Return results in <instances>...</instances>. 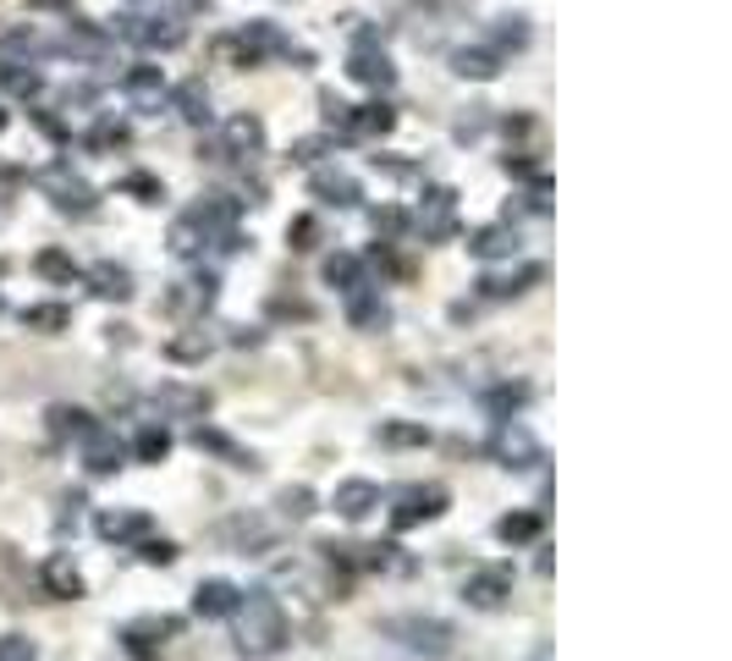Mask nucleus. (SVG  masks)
I'll return each instance as SVG.
<instances>
[{
    "instance_id": "nucleus-1",
    "label": "nucleus",
    "mask_w": 732,
    "mask_h": 661,
    "mask_svg": "<svg viewBox=\"0 0 732 661\" xmlns=\"http://www.w3.org/2000/svg\"><path fill=\"white\" fill-rule=\"evenodd\" d=\"M237 651L248 661H271L287 651V612H282V601L260 584V590H243L237 596Z\"/></svg>"
},
{
    "instance_id": "nucleus-2",
    "label": "nucleus",
    "mask_w": 732,
    "mask_h": 661,
    "mask_svg": "<svg viewBox=\"0 0 732 661\" xmlns=\"http://www.w3.org/2000/svg\"><path fill=\"white\" fill-rule=\"evenodd\" d=\"M380 640L403 645L408 657L440 661V657H451L457 629H451L446 618H436V612H397V618H380Z\"/></svg>"
},
{
    "instance_id": "nucleus-3",
    "label": "nucleus",
    "mask_w": 732,
    "mask_h": 661,
    "mask_svg": "<svg viewBox=\"0 0 732 661\" xmlns=\"http://www.w3.org/2000/svg\"><path fill=\"white\" fill-rule=\"evenodd\" d=\"M485 452H490L501 469H518V475L546 464V452H540V441H535V430H529L523 419H496V430H490Z\"/></svg>"
},
{
    "instance_id": "nucleus-4",
    "label": "nucleus",
    "mask_w": 732,
    "mask_h": 661,
    "mask_svg": "<svg viewBox=\"0 0 732 661\" xmlns=\"http://www.w3.org/2000/svg\"><path fill=\"white\" fill-rule=\"evenodd\" d=\"M33 182L50 193V204H55L61 215H89V210H94V187H89L83 176H72V165H67V161L44 165Z\"/></svg>"
},
{
    "instance_id": "nucleus-5",
    "label": "nucleus",
    "mask_w": 732,
    "mask_h": 661,
    "mask_svg": "<svg viewBox=\"0 0 732 661\" xmlns=\"http://www.w3.org/2000/svg\"><path fill=\"white\" fill-rule=\"evenodd\" d=\"M462 601L474 612H501L512 601V568H479L462 579Z\"/></svg>"
},
{
    "instance_id": "nucleus-6",
    "label": "nucleus",
    "mask_w": 732,
    "mask_h": 661,
    "mask_svg": "<svg viewBox=\"0 0 732 661\" xmlns=\"http://www.w3.org/2000/svg\"><path fill=\"white\" fill-rule=\"evenodd\" d=\"M446 486H414V491L397 496V507H392V529H419V523H430L446 512Z\"/></svg>"
},
{
    "instance_id": "nucleus-7",
    "label": "nucleus",
    "mask_w": 732,
    "mask_h": 661,
    "mask_svg": "<svg viewBox=\"0 0 732 661\" xmlns=\"http://www.w3.org/2000/svg\"><path fill=\"white\" fill-rule=\"evenodd\" d=\"M122 39H133V44H144V50H176L182 39H187V28H182V17H122Z\"/></svg>"
},
{
    "instance_id": "nucleus-8",
    "label": "nucleus",
    "mask_w": 732,
    "mask_h": 661,
    "mask_svg": "<svg viewBox=\"0 0 732 661\" xmlns=\"http://www.w3.org/2000/svg\"><path fill=\"white\" fill-rule=\"evenodd\" d=\"M154 408L171 414V419H204L210 414V391L187 386V380H165V386H154Z\"/></svg>"
},
{
    "instance_id": "nucleus-9",
    "label": "nucleus",
    "mask_w": 732,
    "mask_h": 661,
    "mask_svg": "<svg viewBox=\"0 0 732 661\" xmlns=\"http://www.w3.org/2000/svg\"><path fill=\"white\" fill-rule=\"evenodd\" d=\"M78 447H83V469H89V475H116L122 458H128V447H122L116 430H105V425H94Z\"/></svg>"
},
{
    "instance_id": "nucleus-10",
    "label": "nucleus",
    "mask_w": 732,
    "mask_h": 661,
    "mask_svg": "<svg viewBox=\"0 0 732 661\" xmlns=\"http://www.w3.org/2000/svg\"><path fill=\"white\" fill-rule=\"evenodd\" d=\"M331 507H336V518L364 523V518L380 507V486H375V480H342V486L331 491Z\"/></svg>"
},
{
    "instance_id": "nucleus-11",
    "label": "nucleus",
    "mask_w": 732,
    "mask_h": 661,
    "mask_svg": "<svg viewBox=\"0 0 732 661\" xmlns=\"http://www.w3.org/2000/svg\"><path fill=\"white\" fill-rule=\"evenodd\" d=\"M392 122H397V116H392V105H380V100H375V105H342V111H336V128H342L347 139L392 133Z\"/></svg>"
},
{
    "instance_id": "nucleus-12",
    "label": "nucleus",
    "mask_w": 732,
    "mask_h": 661,
    "mask_svg": "<svg viewBox=\"0 0 732 661\" xmlns=\"http://www.w3.org/2000/svg\"><path fill=\"white\" fill-rule=\"evenodd\" d=\"M94 535H100V540H116V546H122V540H144L149 512L144 507H105V512L94 518Z\"/></svg>"
},
{
    "instance_id": "nucleus-13",
    "label": "nucleus",
    "mask_w": 732,
    "mask_h": 661,
    "mask_svg": "<svg viewBox=\"0 0 732 661\" xmlns=\"http://www.w3.org/2000/svg\"><path fill=\"white\" fill-rule=\"evenodd\" d=\"M419 232L425 237H451L457 232V193L451 187H430L419 204Z\"/></svg>"
},
{
    "instance_id": "nucleus-14",
    "label": "nucleus",
    "mask_w": 732,
    "mask_h": 661,
    "mask_svg": "<svg viewBox=\"0 0 732 661\" xmlns=\"http://www.w3.org/2000/svg\"><path fill=\"white\" fill-rule=\"evenodd\" d=\"M347 321H353V330H386L392 326V309H386V298H380L375 282L358 287V293H347Z\"/></svg>"
},
{
    "instance_id": "nucleus-15",
    "label": "nucleus",
    "mask_w": 732,
    "mask_h": 661,
    "mask_svg": "<svg viewBox=\"0 0 732 661\" xmlns=\"http://www.w3.org/2000/svg\"><path fill=\"white\" fill-rule=\"evenodd\" d=\"M39 579H44V596H55V601H78V596H83V573L72 568V557H67V551L44 557Z\"/></svg>"
},
{
    "instance_id": "nucleus-16",
    "label": "nucleus",
    "mask_w": 732,
    "mask_h": 661,
    "mask_svg": "<svg viewBox=\"0 0 732 661\" xmlns=\"http://www.w3.org/2000/svg\"><path fill=\"white\" fill-rule=\"evenodd\" d=\"M237 584L232 579H204L199 590H193V618H232L237 612Z\"/></svg>"
},
{
    "instance_id": "nucleus-17",
    "label": "nucleus",
    "mask_w": 732,
    "mask_h": 661,
    "mask_svg": "<svg viewBox=\"0 0 732 661\" xmlns=\"http://www.w3.org/2000/svg\"><path fill=\"white\" fill-rule=\"evenodd\" d=\"M347 72H353L358 83H369V89H392V83H397V67H392V55H386V50H369V44H358V50H353Z\"/></svg>"
},
{
    "instance_id": "nucleus-18",
    "label": "nucleus",
    "mask_w": 732,
    "mask_h": 661,
    "mask_svg": "<svg viewBox=\"0 0 732 661\" xmlns=\"http://www.w3.org/2000/svg\"><path fill=\"white\" fill-rule=\"evenodd\" d=\"M260 150H265V122H260V116H232V122H226V144H221V155L254 161Z\"/></svg>"
},
{
    "instance_id": "nucleus-19",
    "label": "nucleus",
    "mask_w": 732,
    "mask_h": 661,
    "mask_svg": "<svg viewBox=\"0 0 732 661\" xmlns=\"http://www.w3.org/2000/svg\"><path fill=\"white\" fill-rule=\"evenodd\" d=\"M83 282L94 287V298H111V304H128V298H133V271H128V265L100 260V265H89Z\"/></svg>"
},
{
    "instance_id": "nucleus-20",
    "label": "nucleus",
    "mask_w": 732,
    "mask_h": 661,
    "mask_svg": "<svg viewBox=\"0 0 732 661\" xmlns=\"http://www.w3.org/2000/svg\"><path fill=\"white\" fill-rule=\"evenodd\" d=\"M308 187H314V199H319V204H336V210H353V204L364 199V187H358L347 171H314V182H308Z\"/></svg>"
},
{
    "instance_id": "nucleus-21",
    "label": "nucleus",
    "mask_w": 732,
    "mask_h": 661,
    "mask_svg": "<svg viewBox=\"0 0 732 661\" xmlns=\"http://www.w3.org/2000/svg\"><path fill=\"white\" fill-rule=\"evenodd\" d=\"M468 254L474 260H512L518 254V226H479L474 237H468Z\"/></svg>"
},
{
    "instance_id": "nucleus-22",
    "label": "nucleus",
    "mask_w": 732,
    "mask_h": 661,
    "mask_svg": "<svg viewBox=\"0 0 732 661\" xmlns=\"http://www.w3.org/2000/svg\"><path fill=\"white\" fill-rule=\"evenodd\" d=\"M193 447H199V452H215V458H226L232 469H260V458H254V452H243V447H237L232 436H221L215 425H199V430H193Z\"/></svg>"
},
{
    "instance_id": "nucleus-23",
    "label": "nucleus",
    "mask_w": 732,
    "mask_h": 661,
    "mask_svg": "<svg viewBox=\"0 0 732 661\" xmlns=\"http://www.w3.org/2000/svg\"><path fill=\"white\" fill-rule=\"evenodd\" d=\"M325 282L347 298V293H358V287H369V265L358 260V254H331L325 260Z\"/></svg>"
},
{
    "instance_id": "nucleus-24",
    "label": "nucleus",
    "mask_w": 732,
    "mask_h": 661,
    "mask_svg": "<svg viewBox=\"0 0 732 661\" xmlns=\"http://www.w3.org/2000/svg\"><path fill=\"white\" fill-rule=\"evenodd\" d=\"M204 248H210V232L199 226V215H193V210L176 215V221H171V254H176V260H193V254H204Z\"/></svg>"
},
{
    "instance_id": "nucleus-25",
    "label": "nucleus",
    "mask_w": 732,
    "mask_h": 661,
    "mask_svg": "<svg viewBox=\"0 0 732 661\" xmlns=\"http://www.w3.org/2000/svg\"><path fill=\"white\" fill-rule=\"evenodd\" d=\"M171 105H176V116L193 122V128L210 122V94H204V83H176V89H171Z\"/></svg>"
},
{
    "instance_id": "nucleus-26",
    "label": "nucleus",
    "mask_w": 732,
    "mask_h": 661,
    "mask_svg": "<svg viewBox=\"0 0 732 661\" xmlns=\"http://www.w3.org/2000/svg\"><path fill=\"white\" fill-rule=\"evenodd\" d=\"M451 72H457V78H479V83H485V78H496V72H501V50H457V55H451Z\"/></svg>"
},
{
    "instance_id": "nucleus-27",
    "label": "nucleus",
    "mask_w": 732,
    "mask_h": 661,
    "mask_svg": "<svg viewBox=\"0 0 732 661\" xmlns=\"http://www.w3.org/2000/svg\"><path fill=\"white\" fill-rule=\"evenodd\" d=\"M22 326L55 336V330L72 326V309H67V304H28V309H22Z\"/></svg>"
},
{
    "instance_id": "nucleus-28",
    "label": "nucleus",
    "mask_w": 732,
    "mask_h": 661,
    "mask_svg": "<svg viewBox=\"0 0 732 661\" xmlns=\"http://www.w3.org/2000/svg\"><path fill=\"white\" fill-rule=\"evenodd\" d=\"M540 535V512H507V518H496V540H507V546H529Z\"/></svg>"
},
{
    "instance_id": "nucleus-29",
    "label": "nucleus",
    "mask_w": 732,
    "mask_h": 661,
    "mask_svg": "<svg viewBox=\"0 0 732 661\" xmlns=\"http://www.w3.org/2000/svg\"><path fill=\"white\" fill-rule=\"evenodd\" d=\"M529 282H540V265H523L518 276H485V282H479V293H485V298H518Z\"/></svg>"
},
{
    "instance_id": "nucleus-30",
    "label": "nucleus",
    "mask_w": 732,
    "mask_h": 661,
    "mask_svg": "<svg viewBox=\"0 0 732 661\" xmlns=\"http://www.w3.org/2000/svg\"><path fill=\"white\" fill-rule=\"evenodd\" d=\"M94 425H100V419H94L89 408H50V430H55V436H72V441H83Z\"/></svg>"
},
{
    "instance_id": "nucleus-31",
    "label": "nucleus",
    "mask_w": 732,
    "mask_h": 661,
    "mask_svg": "<svg viewBox=\"0 0 732 661\" xmlns=\"http://www.w3.org/2000/svg\"><path fill=\"white\" fill-rule=\"evenodd\" d=\"M122 89H128L133 100H160V94H165V78H160V67H133V72L122 78Z\"/></svg>"
},
{
    "instance_id": "nucleus-32",
    "label": "nucleus",
    "mask_w": 732,
    "mask_h": 661,
    "mask_svg": "<svg viewBox=\"0 0 732 661\" xmlns=\"http://www.w3.org/2000/svg\"><path fill=\"white\" fill-rule=\"evenodd\" d=\"M165 452H171L165 425H144V430H139V441H133V458H139V464H160Z\"/></svg>"
},
{
    "instance_id": "nucleus-33",
    "label": "nucleus",
    "mask_w": 732,
    "mask_h": 661,
    "mask_svg": "<svg viewBox=\"0 0 732 661\" xmlns=\"http://www.w3.org/2000/svg\"><path fill=\"white\" fill-rule=\"evenodd\" d=\"M523 403H529V386H501V391H490V397H485V408H490L496 419H512Z\"/></svg>"
},
{
    "instance_id": "nucleus-34",
    "label": "nucleus",
    "mask_w": 732,
    "mask_h": 661,
    "mask_svg": "<svg viewBox=\"0 0 732 661\" xmlns=\"http://www.w3.org/2000/svg\"><path fill=\"white\" fill-rule=\"evenodd\" d=\"M276 507H282V518H308L314 512V491L308 486H287V491H276Z\"/></svg>"
},
{
    "instance_id": "nucleus-35",
    "label": "nucleus",
    "mask_w": 732,
    "mask_h": 661,
    "mask_svg": "<svg viewBox=\"0 0 732 661\" xmlns=\"http://www.w3.org/2000/svg\"><path fill=\"white\" fill-rule=\"evenodd\" d=\"M33 265H39V276H50V282H72V276H78V265H72L61 248H44Z\"/></svg>"
},
{
    "instance_id": "nucleus-36",
    "label": "nucleus",
    "mask_w": 732,
    "mask_h": 661,
    "mask_svg": "<svg viewBox=\"0 0 732 661\" xmlns=\"http://www.w3.org/2000/svg\"><path fill=\"white\" fill-rule=\"evenodd\" d=\"M380 441H392V447H425V441H430V430H425V425H386V430H380Z\"/></svg>"
},
{
    "instance_id": "nucleus-37",
    "label": "nucleus",
    "mask_w": 732,
    "mask_h": 661,
    "mask_svg": "<svg viewBox=\"0 0 732 661\" xmlns=\"http://www.w3.org/2000/svg\"><path fill=\"white\" fill-rule=\"evenodd\" d=\"M0 661H39V645L28 634H0Z\"/></svg>"
},
{
    "instance_id": "nucleus-38",
    "label": "nucleus",
    "mask_w": 732,
    "mask_h": 661,
    "mask_svg": "<svg viewBox=\"0 0 732 661\" xmlns=\"http://www.w3.org/2000/svg\"><path fill=\"white\" fill-rule=\"evenodd\" d=\"M496 44H501V50H507V44H512V50H523V44H529V22H523V17H501Z\"/></svg>"
},
{
    "instance_id": "nucleus-39",
    "label": "nucleus",
    "mask_w": 732,
    "mask_h": 661,
    "mask_svg": "<svg viewBox=\"0 0 732 661\" xmlns=\"http://www.w3.org/2000/svg\"><path fill=\"white\" fill-rule=\"evenodd\" d=\"M139 557H144L149 568H171V562H176V546H171V540H144Z\"/></svg>"
},
{
    "instance_id": "nucleus-40",
    "label": "nucleus",
    "mask_w": 732,
    "mask_h": 661,
    "mask_svg": "<svg viewBox=\"0 0 732 661\" xmlns=\"http://www.w3.org/2000/svg\"><path fill=\"white\" fill-rule=\"evenodd\" d=\"M331 150H336L331 139H303V144H293V161L297 165H314L319 155H331Z\"/></svg>"
},
{
    "instance_id": "nucleus-41",
    "label": "nucleus",
    "mask_w": 732,
    "mask_h": 661,
    "mask_svg": "<svg viewBox=\"0 0 732 661\" xmlns=\"http://www.w3.org/2000/svg\"><path fill=\"white\" fill-rule=\"evenodd\" d=\"M408 226V215L403 210H375V232H386V237H397Z\"/></svg>"
},
{
    "instance_id": "nucleus-42",
    "label": "nucleus",
    "mask_w": 732,
    "mask_h": 661,
    "mask_svg": "<svg viewBox=\"0 0 732 661\" xmlns=\"http://www.w3.org/2000/svg\"><path fill=\"white\" fill-rule=\"evenodd\" d=\"M199 353H210V336L199 342V336H187V342H171V358H199Z\"/></svg>"
},
{
    "instance_id": "nucleus-43",
    "label": "nucleus",
    "mask_w": 732,
    "mask_h": 661,
    "mask_svg": "<svg viewBox=\"0 0 732 661\" xmlns=\"http://www.w3.org/2000/svg\"><path fill=\"white\" fill-rule=\"evenodd\" d=\"M287 237H297L293 248H314V221H308V215H303V221H293V226H287Z\"/></svg>"
},
{
    "instance_id": "nucleus-44",
    "label": "nucleus",
    "mask_w": 732,
    "mask_h": 661,
    "mask_svg": "<svg viewBox=\"0 0 732 661\" xmlns=\"http://www.w3.org/2000/svg\"><path fill=\"white\" fill-rule=\"evenodd\" d=\"M128 187H133V193H144V204L165 199V193H160V182H149V176H128Z\"/></svg>"
},
{
    "instance_id": "nucleus-45",
    "label": "nucleus",
    "mask_w": 732,
    "mask_h": 661,
    "mask_svg": "<svg viewBox=\"0 0 732 661\" xmlns=\"http://www.w3.org/2000/svg\"><path fill=\"white\" fill-rule=\"evenodd\" d=\"M0 133H6V111H0Z\"/></svg>"
}]
</instances>
